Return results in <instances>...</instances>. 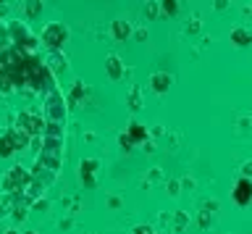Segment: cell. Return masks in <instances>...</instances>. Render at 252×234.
I'll return each mask as SVG.
<instances>
[{
	"mask_svg": "<svg viewBox=\"0 0 252 234\" xmlns=\"http://www.w3.org/2000/svg\"><path fill=\"white\" fill-rule=\"evenodd\" d=\"M131 139H145V129H142V127H131L129 134L121 137V142L124 145H131Z\"/></svg>",
	"mask_w": 252,
	"mask_h": 234,
	"instance_id": "obj_6",
	"label": "cell"
},
{
	"mask_svg": "<svg viewBox=\"0 0 252 234\" xmlns=\"http://www.w3.org/2000/svg\"><path fill=\"white\" fill-rule=\"evenodd\" d=\"M231 198L236 200V205H242V208L247 205V202L252 200V182L250 179H239V184L231 190Z\"/></svg>",
	"mask_w": 252,
	"mask_h": 234,
	"instance_id": "obj_1",
	"label": "cell"
},
{
	"mask_svg": "<svg viewBox=\"0 0 252 234\" xmlns=\"http://www.w3.org/2000/svg\"><path fill=\"white\" fill-rule=\"evenodd\" d=\"M108 71L113 79H121V64H118V56H110L108 58Z\"/></svg>",
	"mask_w": 252,
	"mask_h": 234,
	"instance_id": "obj_7",
	"label": "cell"
},
{
	"mask_svg": "<svg viewBox=\"0 0 252 234\" xmlns=\"http://www.w3.org/2000/svg\"><path fill=\"white\" fill-rule=\"evenodd\" d=\"M137 234H153V232H150V229H147V232H142V229H137Z\"/></svg>",
	"mask_w": 252,
	"mask_h": 234,
	"instance_id": "obj_8",
	"label": "cell"
},
{
	"mask_svg": "<svg viewBox=\"0 0 252 234\" xmlns=\"http://www.w3.org/2000/svg\"><path fill=\"white\" fill-rule=\"evenodd\" d=\"M171 84H173L171 74H155V76H153V82H150V87H153V90L158 92V95H163V92L168 90Z\"/></svg>",
	"mask_w": 252,
	"mask_h": 234,
	"instance_id": "obj_3",
	"label": "cell"
},
{
	"mask_svg": "<svg viewBox=\"0 0 252 234\" xmlns=\"http://www.w3.org/2000/svg\"><path fill=\"white\" fill-rule=\"evenodd\" d=\"M113 34H116V40H126L131 34V27L126 21H113Z\"/></svg>",
	"mask_w": 252,
	"mask_h": 234,
	"instance_id": "obj_5",
	"label": "cell"
},
{
	"mask_svg": "<svg viewBox=\"0 0 252 234\" xmlns=\"http://www.w3.org/2000/svg\"><path fill=\"white\" fill-rule=\"evenodd\" d=\"M42 40L50 45V48H61L63 42H66V27H61V24H50L45 29V37Z\"/></svg>",
	"mask_w": 252,
	"mask_h": 234,
	"instance_id": "obj_2",
	"label": "cell"
},
{
	"mask_svg": "<svg viewBox=\"0 0 252 234\" xmlns=\"http://www.w3.org/2000/svg\"><path fill=\"white\" fill-rule=\"evenodd\" d=\"M231 42L234 45H239V48H247V45H252V32L250 29H234L231 32Z\"/></svg>",
	"mask_w": 252,
	"mask_h": 234,
	"instance_id": "obj_4",
	"label": "cell"
}]
</instances>
